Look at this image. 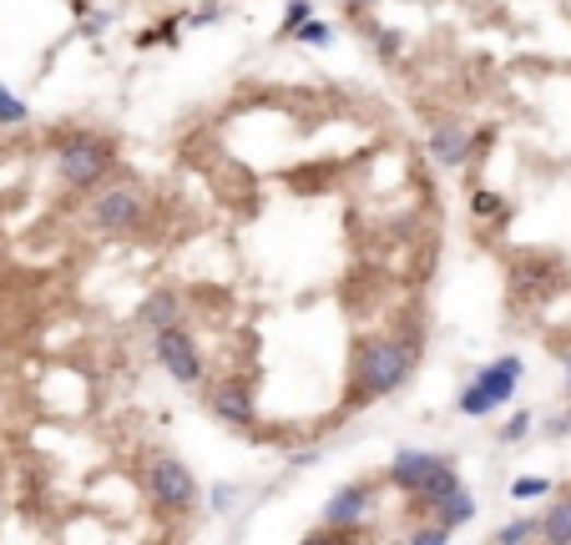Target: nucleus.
<instances>
[{
    "label": "nucleus",
    "instance_id": "f257e3e1",
    "mask_svg": "<svg viewBox=\"0 0 571 545\" xmlns=\"http://www.w3.org/2000/svg\"><path fill=\"white\" fill-rule=\"evenodd\" d=\"M415 363H420V338L415 334L389 328V334L354 338V349H349V384H345L349 409H370V404L399 394L415 379Z\"/></svg>",
    "mask_w": 571,
    "mask_h": 545
},
{
    "label": "nucleus",
    "instance_id": "f03ea898",
    "mask_svg": "<svg viewBox=\"0 0 571 545\" xmlns=\"http://www.w3.org/2000/svg\"><path fill=\"white\" fill-rule=\"evenodd\" d=\"M112 172H117V142L102 131H67L56 142V177L71 193H96L102 182H112Z\"/></svg>",
    "mask_w": 571,
    "mask_h": 545
},
{
    "label": "nucleus",
    "instance_id": "7ed1b4c3",
    "mask_svg": "<svg viewBox=\"0 0 571 545\" xmlns=\"http://www.w3.org/2000/svg\"><path fill=\"white\" fill-rule=\"evenodd\" d=\"M521 379H526V359H521V353H501V359H491L486 369H476V379L461 390L455 409H461L465 419L496 415V409H505V404L516 399Z\"/></svg>",
    "mask_w": 571,
    "mask_h": 545
},
{
    "label": "nucleus",
    "instance_id": "20e7f679",
    "mask_svg": "<svg viewBox=\"0 0 571 545\" xmlns=\"http://www.w3.org/2000/svg\"><path fill=\"white\" fill-rule=\"evenodd\" d=\"M92 228L102 237H137L147 228V193L137 182H102L92 197V208H86Z\"/></svg>",
    "mask_w": 571,
    "mask_h": 545
},
{
    "label": "nucleus",
    "instance_id": "39448f33",
    "mask_svg": "<svg viewBox=\"0 0 571 545\" xmlns=\"http://www.w3.org/2000/svg\"><path fill=\"white\" fill-rule=\"evenodd\" d=\"M142 485L158 515H193V506H198V475L177 454H152L142 469Z\"/></svg>",
    "mask_w": 571,
    "mask_h": 545
},
{
    "label": "nucleus",
    "instance_id": "423d86ee",
    "mask_svg": "<svg viewBox=\"0 0 571 545\" xmlns=\"http://www.w3.org/2000/svg\"><path fill=\"white\" fill-rule=\"evenodd\" d=\"M152 359H158V369L173 384H183V390H198V384H208V359H202V344L193 338V328L187 324H167L152 334Z\"/></svg>",
    "mask_w": 571,
    "mask_h": 545
},
{
    "label": "nucleus",
    "instance_id": "0eeeda50",
    "mask_svg": "<svg viewBox=\"0 0 571 545\" xmlns=\"http://www.w3.org/2000/svg\"><path fill=\"white\" fill-rule=\"evenodd\" d=\"M380 485L385 480H345L339 490L324 500V531L334 535H354L364 531L380 510Z\"/></svg>",
    "mask_w": 571,
    "mask_h": 545
},
{
    "label": "nucleus",
    "instance_id": "6e6552de",
    "mask_svg": "<svg viewBox=\"0 0 571 545\" xmlns=\"http://www.w3.org/2000/svg\"><path fill=\"white\" fill-rule=\"evenodd\" d=\"M208 415L228 429H258V394H253L248 379H218L208 384Z\"/></svg>",
    "mask_w": 571,
    "mask_h": 545
},
{
    "label": "nucleus",
    "instance_id": "1a4fd4ad",
    "mask_svg": "<svg viewBox=\"0 0 571 545\" xmlns=\"http://www.w3.org/2000/svg\"><path fill=\"white\" fill-rule=\"evenodd\" d=\"M476 131L465 127L461 117H440L435 127H430V137H426V152H430V162L435 167H445V172H461L470 156H476Z\"/></svg>",
    "mask_w": 571,
    "mask_h": 545
},
{
    "label": "nucleus",
    "instance_id": "9d476101",
    "mask_svg": "<svg viewBox=\"0 0 571 545\" xmlns=\"http://www.w3.org/2000/svg\"><path fill=\"white\" fill-rule=\"evenodd\" d=\"M445 465H451V460H445L440 450H415V444H405V450H395V460H389V469L380 475V480H385L389 490L415 495L435 469H445Z\"/></svg>",
    "mask_w": 571,
    "mask_h": 545
},
{
    "label": "nucleus",
    "instance_id": "9b49d317",
    "mask_svg": "<svg viewBox=\"0 0 571 545\" xmlns=\"http://www.w3.org/2000/svg\"><path fill=\"white\" fill-rule=\"evenodd\" d=\"M132 318L147 334H158V328H167V324H183V293H177V288H152V293L137 303Z\"/></svg>",
    "mask_w": 571,
    "mask_h": 545
},
{
    "label": "nucleus",
    "instance_id": "f8f14e48",
    "mask_svg": "<svg viewBox=\"0 0 571 545\" xmlns=\"http://www.w3.org/2000/svg\"><path fill=\"white\" fill-rule=\"evenodd\" d=\"M461 485H465V480H461V469H455V460H451V465L435 469V475H430V480L410 495V510H415V515H430V510H435L451 490H461Z\"/></svg>",
    "mask_w": 571,
    "mask_h": 545
},
{
    "label": "nucleus",
    "instance_id": "ddd939ff",
    "mask_svg": "<svg viewBox=\"0 0 571 545\" xmlns=\"http://www.w3.org/2000/svg\"><path fill=\"white\" fill-rule=\"evenodd\" d=\"M541 541L546 545H571V490L551 495V506L541 510Z\"/></svg>",
    "mask_w": 571,
    "mask_h": 545
},
{
    "label": "nucleus",
    "instance_id": "4468645a",
    "mask_svg": "<svg viewBox=\"0 0 571 545\" xmlns=\"http://www.w3.org/2000/svg\"><path fill=\"white\" fill-rule=\"evenodd\" d=\"M426 520H440V525H451V531H461V525H470V520H476V495H470V490H465V485H461V490H451V495H445V500H440V506L430 510Z\"/></svg>",
    "mask_w": 571,
    "mask_h": 545
},
{
    "label": "nucleus",
    "instance_id": "2eb2a0df",
    "mask_svg": "<svg viewBox=\"0 0 571 545\" xmlns=\"http://www.w3.org/2000/svg\"><path fill=\"white\" fill-rule=\"evenodd\" d=\"M496 545H526V541H541V515H516L505 520V525H496L491 531Z\"/></svg>",
    "mask_w": 571,
    "mask_h": 545
},
{
    "label": "nucleus",
    "instance_id": "dca6fc26",
    "mask_svg": "<svg viewBox=\"0 0 571 545\" xmlns=\"http://www.w3.org/2000/svg\"><path fill=\"white\" fill-rule=\"evenodd\" d=\"M26 121H31V106L0 81V127H26Z\"/></svg>",
    "mask_w": 571,
    "mask_h": 545
},
{
    "label": "nucleus",
    "instance_id": "f3484780",
    "mask_svg": "<svg viewBox=\"0 0 571 545\" xmlns=\"http://www.w3.org/2000/svg\"><path fill=\"white\" fill-rule=\"evenodd\" d=\"M470 212H476L480 222H501L505 218L501 193H491V187H476V193H470Z\"/></svg>",
    "mask_w": 571,
    "mask_h": 545
},
{
    "label": "nucleus",
    "instance_id": "a211bd4d",
    "mask_svg": "<svg viewBox=\"0 0 571 545\" xmlns=\"http://www.w3.org/2000/svg\"><path fill=\"white\" fill-rule=\"evenodd\" d=\"M405 541H410V545H451L455 531L435 520V525H410V531H405Z\"/></svg>",
    "mask_w": 571,
    "mask_h": 545
},
{
    "label": "nucleus",
    "instance_id": "6ab92c4d",
    "mask_svg": "<svg viewBox=\"0 0 571 545\" xmlns=\"http://www.w3.org/2000/svg\"><path fill=\"white\" fill-rule=\"evenodd\" d=\"M532 429H536V415H532V409H516V415L501 425V444H521Z\"/></svg>",
    "mask_w": 571,
    "mask_h": 545
},
{
    "label": "nucleus",
    "instance_id": "aec40b11",
    "mask_svg": "<svg viewBox=\"0 0 571 545\" xmlns=\"http://www.w3.org/2000/svg\"><path fill=\"white\" fill-rule=\"evenodd\" d=\"M293 40H299V46H329V40H334V26H329V21H314V15H308L304 26L293 31Z\"/></svg>",
    "mask_w": 571,
    "mask_h": 545
},
{
    "label": "nucleus",
    "instance_id": "412c9836",
    "mask_svg": "<svg viewBox=\"0 0 571 545\" xmlns=\"http://www.w3.org/2000/svg\"><path fill=\"white\" fill-rule=\"evenodd\" d=\"M557 490V485L546 480V475H516V480H511V495H516V500H536V495H551Z\"/></svg>",
    "mask_w": 571,
    "mask_h": 545
},
{
    "label": "nucleus",
    "instance_id": "4be33fe9",
    "mask_svg": "<svg viewBox=\"0 0 571 545\" xmlns=\"http://www.w3.org/2000/svg\"><path fill=\"white\" fill-rule=\"evenodd\" d=\"M308 15H314V5H308V0H293L289 11H283V21H279V36H283V40H293V31L304 26Z\"/></svg>",
    "mask_w": 571,
    "mask_h": 545
},
{
    "label": "nucleus",
    "instance_id": "5701e85b",
    "mask_svg": "<svg viewBox=\"0 0 571 545\" xmlns=\"http://www.w3.org/2000/svg\"><path fill=\"white\" fill-rule=\"evenodd\" d=\"M370 40H374V51L385 56V61H395L399 46H405V40H399V31H389V26H370Z\"/></svg>",
    "mask_w": 571,
    "mask_h": 545
},
{
    "label": "nucleus",
    "instance_id": "b1692460",
    "mask_svg": "<svg viewBox=\"0 0 571 545\" xmlns=\"http://www.w3.org/2000/svg\"><path fill=\"white\" fill-rule=\"evenodd\" d=\"M177 31H183V21H162V26L142 31V40H137V46H158V40H167V46H173V40H177Z\"/></svg>",
    "mask_w": 571,
    "mask_h": 545
},
{
    "label": "nucleus",
    "instance_id": "393cba45",
    "mask_svg": "<svg viewBox=\"0 0 571 545\" xmlns=\"http://www.w3.org/2000/svg\"><path fill=\"white\" fill-rule=\"evenodd\" d=\"M546 440H567L571 434V415H546Z\"/></svg>",
    "mask_w": 571,
    "mask_h": 545
},
{
    "label": "nucleus",
    "instance_id": "a878e982",
    "mask_svg": "<svg viewBox=\"0 0 571 545\" xmlns=\"http://www.w3.org/2000/svg\"><path fill=\"white\" fill-rule=\"evenodd\" d=\"M218 15H223V5H198V11L187 15V21H193V26H213Z\"/></svg>",
    "mask_w": 571,
    "mask_h": 545
},
{
    "label": "nucleus",
    "instance_id": "bb28decb",
    "mask_svg": "<svg viewBox=\"0 0 571 545\" xmlns=\"http://www.w3.org/2000/svg\"><path fill=\"white\" fill-rule=\"evenodd\" d=\"M233 500H238V490H233V485H213V510H228Z\"/></svg>",
    "mask_w": 571,
    "mask_h": 545
},
{
    "label": "nucleus",
    "instance_id": "cd10ccee",
    "mask_svg": "<svg viewBox=\"0 0 571 545\" xmlns=\"http://www.w3.org/2000/svg\"><path fill=\"white\" fill-rule=\"evenodd\" d=\"M314 460H319V450H299V454H293V465H299V469H308Z\"/></svg>",
    "mask_w": 571,
    "mask_h": 545
},
{
    "label": "nucleus",
    "instance_id": "c85d7f7f",
    "mask_svg": "<svg viewBox=\"0 0 571 545\" xmlns=\"http://www.w3.org/2000/svg\"><path fill=\"white\" fill-rule=\"evenodd\" d=\"M345 5H349V11H354V15H364V11H370V5H380V0H345Z\"/></svg>",
    "mask_w": 571,
    "mask_h": 545
},
{
    "label": "nucleus",
    "instance_id": "c756f323",
    "mask_svg": "<svg viewBox=\"0 0 571 545\" xmlns=\"http://www.w3.org/2000/svg\"><path fill=\"white\" fill-rule=\"evenodd\" d=\"M561 374H567V390H571V349H561Z\"/></svg>",
    "mask_w": 571,
    "mask_h": 545
}]
</instances>
